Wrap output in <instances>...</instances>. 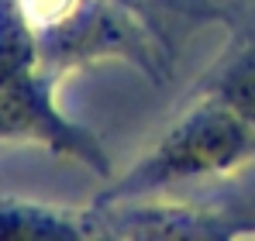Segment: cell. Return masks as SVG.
I'll return each mask as SVG.
<instances>
[{
  "instance_id": "obj_4",
  "label": "cell",
  "mask_w": 255,
  "mask_h": 241,
  "mask_svg": "<svg viewBox=\"0 0 255 241\" xmlns=\"http://www.w3.org/2000/svg\"><path fill=\"white\" fill-rule=\"evenodd\" d=\"M80 3H83V0H17V10H21V17L28 21V28L42 38L52 28L66 24V21L76 14Z\"/></svg>"
},
{
  "instance_id": "obj_1",
  "label": "cell",
  "mask_w": 255,
  "mask_h": 241,
  "mask_svg": "<svg viewBox=\"0 0 255 241\" xmlns=\"http://www.w3.org/2000/svg\"><path fill=\"white\" fill-rule=\"evenodd\" d=\"M255 152V127L238 118L221 100L197 107L186 120H179L169 134L159 141V148L128 172L125 179L104 193V203L131 200L138 193H152L159 186H172L193 176L224 172Z\"/></svg>"
},
{
  "instance_id": "obj_2",
  "label": "cell",
  "mask_w": 255,
  "mask_h": 241,
  "mask_svg": "<svg viewBox=\"0 0 255 241\" xmlns=\"http://www.w3.org/2000/svg\"><path fill=\"white\" fill-rule=\"evenodd\" d=\"M214 100H221L255 127V45L242 48L214 80Z\"/></svg>"
},
{
  "instance_id": "obj_3",
  "label": "cell",
  "mask_w": 255,
  "mask_h": 241,
  "mask_svg": "<svg viewBox=\"0 0 255 241\" xmlns=\"http://www.w3.org/2000/svg\"><path fill=\"white\" fill-rule=\"evenodd\" d=\"M28 235H66V238H76L80 228L62 221L52 210L24 207V203H0V238H28Z\"/></svg>"
}]
</instances>
